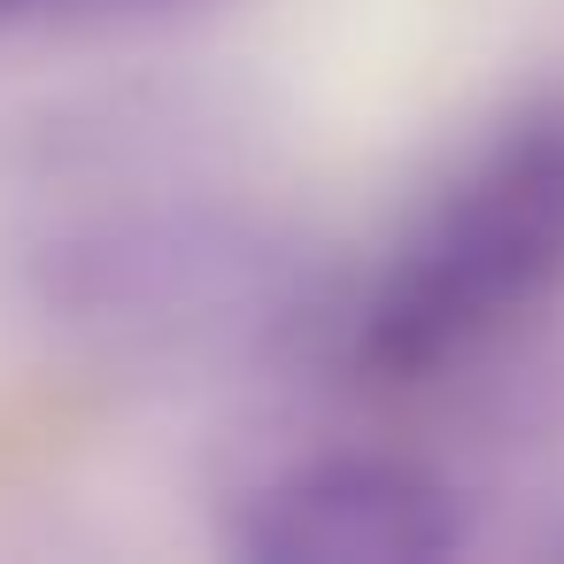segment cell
I'll list each match as a JSON object with an SVG mask.
<instances>
[{
  "label": "cell",
  "mask_w": 564,
  "mask_h": 564,
  "mask_svg": "<svg viewBox=\"0 0 564 564\" xmlns=\"http://www.w3.org/2000/svg\"><path fill=\"white\" fill-rule=\"evenodd\" d=\"M564 279V109L502 124L394 240L387 271L356 302L348 364L371 387H417Z\"/></svg>",
  "instance_id": "obj_1"
},
{
  "label": "cell",
  "mask_w": 564,
  "mask_h": 564,
  "mask_svg": "<svg viewBox=\"0 0 564 564\" xmlns=\"http://www.w3.org/2000/svg\"><path fill=\"white\" fill-rule=\"evenodd\" d=\"M232 549L256 564H433L464 549V495L402 456H310L240 502Z\"/></svg>",
  "instance_id": "obj_2"
},
{
  "label": "cell",
  "mask_w": 564,
  "mask_h": 564,
  "mask_svg": "<svg viewBox=\"0 0 564 564\" xmlns=\"http://www.w3.org/2000/svg\"><path fill=\"white\" fill-rule=\"evenodd\" d=\"M124 9H163V0H0V24H24V17H124Z\"/></svg>",
  "instance_id": "obj_3"
}]
</instances>
